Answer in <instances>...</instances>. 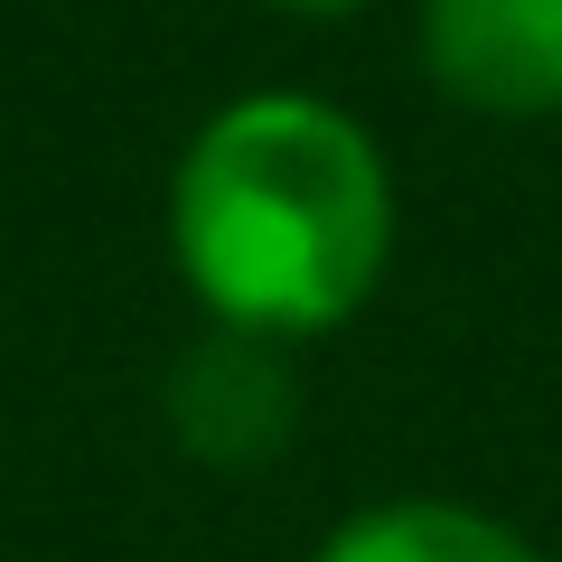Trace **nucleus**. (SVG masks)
Returning a JSON list of instances; mask_svg holds the SVG:
<instances>
[{
  "label": "nucleus",
  "instance_id": "obj_1",
  "mask_svg": "<svg viewBox=\"0 0 562 562\" xmlns=\"http://www.w3.org/2000/svg\"><path fill=\"white\" fill-rule=\"evenodd\" d=\"M160 235L206 328L272 347L338 338L394 272V160L347 103L254 85L188 132Z\"/></svg>",
  "mask_w": 562,
  "mask_h": 562
},
{
  "label": "nucleus",
  "instance_id": "obj_2",
  "mask_svg": "<svg viewBox=\"0 0 562 562\" xmlns=\"http://www.w3.org/2000/svg\"><path fill=\"white\" fill-rule=\"evenodd\" d=\"M431 94L479 122L562 113V0H413Z\"/></svg>",
  "mask_w": 562,
  "mask_h": 562
},
{
  "label": "nucleus",
  "instance_id": "obj_3",
  "mask_svg": "<svg viewBox=\"0 0 562 562\" xmlns=\"http://www.w3.org/2000/svg\"><path fill=\"white\" fill-rule=\"evenodd\" d=\"M160 413H169V441L198 469L244 479V469H272L291 450V431H301V366L272 338L198 328V347L160 384Z\"/></svg>",
  "mask_w": 562,
  "mask_h": 562
},
{
  "label": "nucleus",
  "instance_id": "obj_4",
  "mask_svg": "<svg viewBox=\"0 0 562 562\" xmlns=\"http://www.w3.org/2000/svg\"><path fill=\"white\" fill-rule=\"evenodd\" d=\"M310 562H543V543L469 497H375L328 525Z\"/></svg>",
  "mask_w": 562,
  "mask_h": 562
},
{
  "label": "nucleus",
  "instance_id": "obj_5",
  "mask_svg": "<svg viewBox=\"0 0 562 562\" xmlns=\"http://www.w3.org/2000/svg\"><path fill=\"white\" fill-rule=\"evenodd\" d=\"M262 10H291V20H347V10H375V0H262Z\"/></svg>",
  "mask_w": 562,
  "mask_h": 562
}]
</instances>
